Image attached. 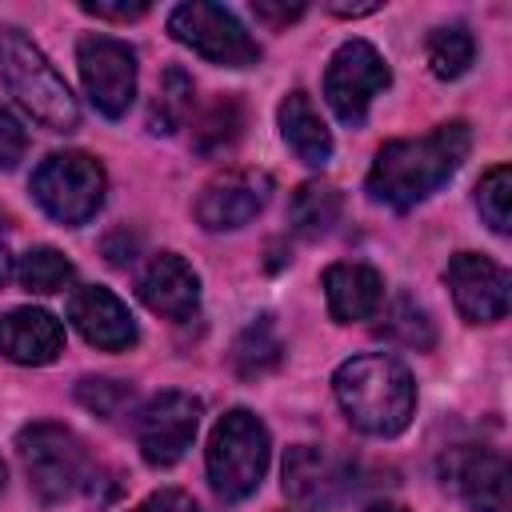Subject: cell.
Masks as SVG:
<instances>
[{
    "label": "cell",
    "instance_id": "cell-33",
    "mask_svg": "<svg viewBox=\"0 0 512 512\" xmlns=\"http://www.w3.org/2000/svg\"><path fill=\"white\" fill-rule=\"evenodd\" d=\"M336 16H368V12H376L380 4H328Z\"/></svg>",
    "mask_w": 512,
    "mask_h": 512
},
{
    "label": "cell",
    "instance_id": "cell-35",
    "mask_svg": "<svg viewBox=\"0 0 512 512\" xmlns=\"http://www.w3.org/2000/svg\"><path fill=\"white\" fill-rule=\"evenodd\" d=\"M368 512H408L404 504H392V500H380V504H372Z\"/></svg>",
    "mask_w": 512,
    "mask_h": 512
},
{
    "label": "cell",
    "instance_id": "cell-7",
    "mask_svg": "<svg viewBox=\"0 0 512 512\" xmlns=\"http://www.w3.org/2000/svg\"><path fill=\"white\" fill-rule=\"evenodd\" d=\"M168 32H172V40H180L184 48H192L196 56H204L220 68H248L260 60V48L244 32V24L228 8L208 4V0H192V4L172 8Z\"/></svg>",
    "mask_w": 512,
    "mask_h": 512
},
{
    "label": "cell",
    "instance_id": "cell-12",
    "mask_svg": "<svg viewBox=\"0 0 512 512\" xmlns=\"http://www.w3.org/2000/svg\"><path fill=\"white\" fill-rule=\"evenodd\" d=\"M444 284L452 288V304L468 324H496L508 312V272L480 256L456 252L444 268Z\"/></svg>",
    "mask_w": 512,
    "mask_h": 512
},
{
    "label": "cell",
    "instance_id": "cell-34",
    "mask_svg": "<svg viewBox=\"0 0 512 512\" xmlns=\"http://www.w3.org/2000/svg\"><path fill=\"white\" fill-rule=\"evenodd\" d=\"M12 276V256H8V248L0 244V288H4V280Z\"/></svg>",
    "mask_w": 512,
    "mask_h": 512
},
{
    "label": "cell",
    "instance_id": "cell-29",
    "mask_svg": "<svg viewBox=\"0 0 512 512\" xmlns=\"http://www.w3.org/2000/svg\"><path fill=\"white\" fill-rule=\"evenodd\" d=\"M24 152H28V132H24V124H20L8 108H0V168L12 172V168L24 160Z\"/></svg>",
    "mask_w": 512,
    "mask_h": 512
},
{
    "label": "cell",
    "instance_id": "cell-3",
    "mask_svg": "<svg viewBox=\"0 0 512 512\" xmlns=\"http://www.w3.org/2000/svg\"><path fill=\"white\" fill-rule=\"evenodd\" d=\"M0 80L8 96L48 132H72L80 124V104L56 64L20 32L16 24L0 28Z\"/></svg>",
    "mask_w": 512,
    "mask_h": 512
},
{
    "label": "cell",
    "instance_id": "cell-8",
    "mask_svg": "<svg viewBox=\"0 0 512 512\" xmlns=\"http://www.w3.org/2000/svg\"><path fill=\"white\" fill-rule=\"evenodd\" d=\"M392 84V72L384 56L368 40H344L324 72V100L332 104L336 120L348 128H360L368 116V104Z\"/></svg>",
    "mask_w": 512,
    "mask_h": 512
},
{
    "label": "cell",
    "instance_id": "cell-24",
    "mask_svg": "<svg viewBox=\"0 0 512 512\" xmlns=\"http://www.w3.org/2000/svg\"><path fill=\"white\" fill-rule=\"evenodd\" d=\"M380 336L404 344V348H416V352H428L436 344V324L428 316L424 304H416L412 296H396L392 308L384 312V324H380Z\"/></svg>",
    "mask_w": 512,
    "mask_h": 512
},
{
    "label": "cell",
    "instance_id": "cell-32",
    "mask_svg": "<svg viewBox=\"0 0 512 512\" xmlns=\"http://www.w3.org/2000/svg\"><path fill=\"white\" fill-rule=\"evenodd\" d=\"M252 12H256V20H264V24H272V28H284L288 20L304 16V4H276V0H256V4H252Z\"/></svg>",
    "mask_w": 512,
    "mask_h": 512
},
{
    "label": "cell",
    "instance_id": "cell-9",
    "mask_svg": "<svg viewBox=\"0 0 512 512\" xmlns=\"http://www.w3.org/2000/svg\"><path fill=\"white\" fill-rule=\"evenodd\" d=\"M76 64L88 100L108 120H120L136 100V52L104 32H88L76 44Z\"/></svg>",
    "mask_w": 512,
    "mask_h": 512
},
{
    "label": "cell",
    "instance_id": "cell-19",
    "mask_svg": "<svg viewBox=\"0 0 512 512\" xmlns=\"http://www.w3.org/2000/svg\"><path fill=\"white\" fill-rule=\"evenodd\" d=\"M280 136L296 152V160H304L308 168H324L332 156V132L320 120L308 92H288L280 100Z\"/></svg>",
    "mask_w": 512,
    "mask_h": 512
},
{
    "label": "cell",
    "instance_id": "cell-31",
    "mask_svg": "<svg viewBox=\"0 0 512 512\" xmlns=\"http://www.w3.org/2000/svg\"><path fill=\"white\" fill-rule=\"evenodd\" d=\"M128 512H196V500L188 492H180V488H160V492L144 496L136 508H128Z\"/></svg>",
    "mask_w": 512,
    "mask_h": 512
},
{
    "label": "cell",
    "instance_id": "cell-25",
    "mask_svg": "<svg viewBox=\"0 0 512 512\" xmlns=\"http://www.w3.org/2000/svg\"><path fill=\"white\" fill-rule=\"evenodd\" d=\"M240 124H244L240 100H236V96H216V100L204 108V116L196 120V128H192L196 152H224V148L240 136Z\"/></svg>",
    "mask_w": 512,
    "mask_h": 512
},
{
    "label": "cell",
    "instance_id": "cell-11",
    "mask_svg": "<svg viewBox=\"0 0 512 512\" xmlns=\"http://www.w3.org/2000/svg\"><path fill=\"white\" fill-rule=\"evenodd\" d=\"M268 196H272L268 172H256V168H224V172H216L200 188V196H196V220L208 232H232V228H244L248 220H256L264 212Z\"/></svg>",
    "mask_w": 512,
    "mask_h": 512
},
{
    "label": "cell",
    "instance_id": "cell-27",
    "mask_svg": "<svg viewBox=\"0 0 512 512\" xmlns=\"http://www.w3.org/2000/svg\"><path fill=\"white\" fill-rule=\"evenodd\" d=\"M232 360H236V368H240L244 376H260L264 368H272V364L280 360V340L272 336V324H268V320L252 324V328L236 340Z\"/></svg>",
    "mask_w": 512,
    "mask_h": 512
},
{
    "label": "cell",
    "instance_id": "cell-36",
    "mask_svg": "<svg viewBox=\"0 0 512 512\" xmlns=\"http://www.w3.org/2000/svg\"><path fill=\"white\" fill-rule=\"evenodd\" d=\"M0 488H4V464H0Z\"/></svg>",
    "mask_w": 512,
    "mask_h": 512
},
{
    "label": "cell",
    "instance_id": "cell-22",
    "mask_svg": "<svg viewBox=\"0 0 512 512\" xmlns=\"http://www.w3.org/2000/svg\"><path fill=\"white\" fill-rule=\"evenodd\" d=\"M76 268L64 252L40 244V248H28L16 264V280L28 288V292H40V296H52V292H64L72 284Z\"/></svg>",
    "mask_w": 512,
    "mask_h": 512
},
{
    "label": "cell",
    "instance_id": "cell-30",
    "mask_svg": "<svg viewBox=\"0 0 512 512\" xmlns=\"http://www.w3.org/2000/svg\"><path fill=\"white\" fill-rule=\"evenodd\" d=\"M88 16H96V20H116V24H128V20H140L144 12H148V4L144 0H84L80 4Z\"/></svg>",
    "mask_w": 512,
    "mask_h": 512
},
{
    "label": "cell",
    "instance_id": "cell-28",
    "mask_svg": "<svg viewBox=\"0 0 512 512\" xmlns=\"http://www.w3.org/2000/svg\"><path fill=\"white\" fill-rule=\"evenodd\" d=\"M76 400L88 408V412H96V416H104V420H112L128 400H132V388L124 384V380H108V376H84L80 384H76Z\"/></svg>",
    "mask_w": 512,
    "mask_h": 512
},
{
    "label": "cell",
    "instance_id": "cell-21",
    "mask_svg": "<svg viewBox=\"0 0 512 512\" xmlns=\"http://www.w3.org/2000/svg\"><path fill=\"white\" fill-rule=\"evenodd\" d=\"M292 228L300 236H324L336 220H340V192L324 180H312V184H300L296 196H292Z\"/></svg>",
    "mask_w": 512,
    "mask_h": 512
},
{
    "label": "cell",
    "instance_id": "cell-20",
    "mask_svg": "<svg viewBox=\"0 0 512 512\" xmlns=\"http://www.w3.org/2000/svg\"><path fill=\"white\" fill-rule=\"evenodd\" d=\"M424 60L432 68V76L440 80H460L472 60H476V40L464 24H440L428 32V44H424Z\"/></svg>",
    "mask_w": 512,
    "mask_h": 512
},
{
    "label": "cell",
    "instance_id": "cell-23",
    "mask_svg": "<svg viewBox=\"0 0 512 512\" xmlns=\"http://www.w3.org/2000/svg\"><path fill=\"white\" fill-rule=\"evenodd\" d=\"M188 112H192V76L172 64V68L160 76L148 128H152L156 136H168V132H176V128L188 120Z\"/></svg>",
    "mask_w": 512,
    "mask_h": 512
},
{
    "label": "cell",
    "instance_id": "cell-10",
    "mask_svg": "<svg viewBox=\"0 0 512 512\" xmlns=\"http://www.w3.org/2000/svg\"><path fill=\"white\" fill-rule=\"evenodd\" d=\"M200 400L188 392H160L136 416V444L152 468H172L196 440Z\"/></svg>",
    "mask_w": 512,
    "mask_h": 512
},
{
    "label": "cell",
    "instance_id": "cell-14",
    "mask_svg": "<svg viewBox=\"0 0 512 512\" xmlns=\"http://www.w3.org/2000/svg\"><path fill=\"white\" fill-rule=\"evenodd\" d=\"M348 464L316 444H296L284 456V496L300 508H328L348 488Z\"/></svg>",
    "mask_w": 512,
    "mask_h": 512
},
{
    "label": "cell",
    "instance_id": "cell-16",
    "mask_svg": "<svg viewBox=\"0 0 512 512\" xmlns=\"http://www.w3.org/2000/svg\"><path fill=\"white\" fill-rule=\"evenodd\" d=\"M140 300L164 320H188L200 304V276L180 252H156L140 272Z\"/></svg>",
    "mask_w": 512,
    "mask_h": 512
},
{
    "label": "cell",
    "instance_id": "cell-6",
    "mask_svg": "<svg viewBox=\"0 0 512 512\" xmlns=\"http://www.w3.org/2000/svg\"><path fill=\"white\" fill-rule=\"evenodd\" d=\"M108 176L88 152H52L32 172V196L56 224H88L104 204Z\"/></svg>",
    "mask_w": 512,
    "mask_h": 512
},
{
    "label": "cell",
    "instance_id": "cell-2",
    "mask_svg": "<svg viewBox=\"0 0 512 512\" xmlns=\"http://www.w3.org/2000/svg\"><path fill=\"white\" fill-rule=\"evenodd\" d=\"M332 392L348 424L364 436H400L416 412V384L408 368L388 352L344 360L332 376Z\"/></svg>",
    "mask_w": 512,
    "mask_h": 512
},
{
    "label": "cell",
    "instance_id": "cell-26",
    "mask_svg": "<svg viewBox=\"0 0 512 512\" xmlns=\"http://www.w3.org/2000/svg\"><path fill=\"white\" fill-rule=\"evenodd\" d=\"M476 208L496 236H508L512 228V168L508 164H496L484 172V180L476 184Z\"/></svg>",
    "mask_w": 512,
    "mask_h": 512
},
{
    "label": "cell",
    "instance_id": "cell-1",
    "mask_svg": "<svg viewBox=\"0 0 512 512\" xmlns=\"http://www.w3.org/2000/svg\"><path fill=\"white\" fill-rule=\"evenodd\" d=\"M468 152H472V128L464 120L436 124L416 140H388L368 168V196L396 212L416 208L456 176Z\"/></svg>",
    "mask_w": 512,
    "mask_h": 512
},
{
    "label": "cell",
    "instance_id": "cell-17",
    "mask_svg": "<svg viewBox=\"0 0 512 512\" xmlns=\"http://www.w3.org/2000/svg\"><path fill=\"white\" fill-rule=\"evenodd\" d=\"M64 352V324L44 308H12L0 316V356L12 364H52Z\"/></svg>",
    "mask_w": 512,
    "mask_h": 512
},
{
    "label": "cell",
    "instance_id": "cell-5",
    "mask_svg": "<svg viewBox=\"0 0 512 512\" xmlns=\"http://www.w3.org/2000/svg\"><path fill=\"white\" fill-rule=\"evenodd\" d=\"M16 452H20V464L28 472V488L44 504H60L88 484V472H92L88 448L64 424H52V420L28 424L16 436Z\"/></svg>",
    "mask_w": 512,
    "mask_h": 512
},
{
    "label": "cell",
    "instance_id": "cell-13",
    "mask_svg": "<svg viewBox=\"0 0 512 512\" xmlns=\"http://www.w3.org/2000/svg\"><path fill=\"white\" fill-rule=\"evenodd\" d=\"M440 476L472 512H508V460L500 452L460 444L440 460Z\"/></svg>",
    "mask_w": 512,
    "mask_h": 512
},
{
    "label": "cell",
    "instance_id": "cell-15",
    "mask_svg": "<svg viewBox=\"0 0 512 512\" xmlns=\"http://www.w3.org/2000/svg\"><path fill=\"white\" fill-rule=\"evenodd\" d=\"M68 320L76 324V332L92 348H104V352H124V348H132L140 340L132 312L120 304V296H112L100 284H84V288L72 292Z\"/></svg>",
    "mask_w": 512,
    "mask_h": 512
},
{
    "label": "cell",
    "instance_id": "cell-4",
    "mask_svg": "<svg viewBox=\"0 0 512 512\" xmlns=\"http://www.w3.org/2000/svg\"><path fill=\"white\" fill-rule=\"evenodd\" d=\"M268 456H272V440L268 428L256 412L248 408H232L228 416L216 420L212 436H208V484L220 500H244L260 488L264 472H268Z\"/></svg>",
    "mask_w": 512,
    "mask_h": 512
},
{
    "label": "cell",
    "instance_id": "cell-18",
    "mask_svg": "<svg viewBox=\"0 0 512 512\" xmlns=\"http://www.w3.org/2000/svg\"><path fill=\"white\" fill-rule=\"evenodd\" d=\"M324 296H328V312L336 324H356L380 312L384 304V276L368 264L356 260H340L324 268Z\"/></svg>",
    "mask_w": 512,
    "mask_h": 512
}]
</instances>
